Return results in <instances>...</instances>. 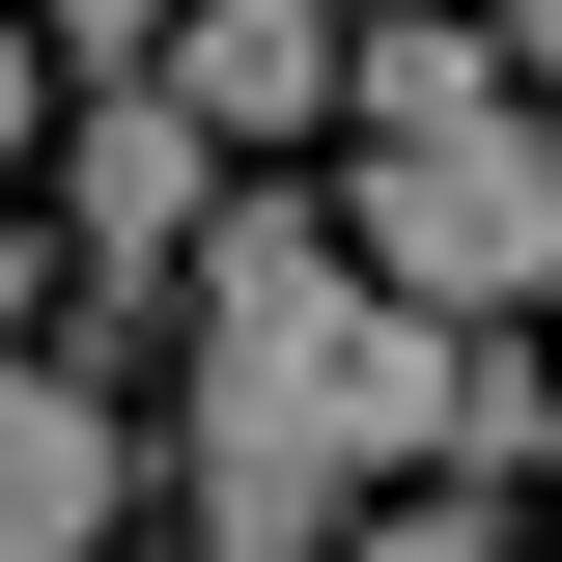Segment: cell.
<instances>
[{
    "mask_svg": "<svg viewBox=\"0 0 562 562\" xmlns=\"http://www.w3.org/2000/svg\"><path fill=\"white\" fill-rule=\"evenodd\" d=\"M338 225H366V281H422V310H535L562 281V140L506 113H366L338 140Z\"/></svg>",
    "mask_w": 562,
    "mask_h": 562,
    "instance_id": "6da1fadb",
    "label": "cell"
},
{
    "mask_svg": "<svg viewBox=\"0 0 562 562\" xmlns=\"http://www.w3.org/2000/svg\"><path fill=\"white\" fill-rule=\"evenodd\" d=\"M169 85L225 113V169H254V140H338V0H198Z\"/></svg>",
    "mask_w": 562,
    "mask_h": 562,
    "instance_id": "7a4b0ae2",
    "label": "cell"
},
{
    "mask_svg": "<svg viewBox=\"0 0 562 562\" xmlns=\"http://www.w3.org/2000/svg\"><path fill=\"white\" fill-rule=\"evenodd\" d=\"M450 479H535V338H450Z\"/></svg>",
    "mask_w": 562,
    "mask_h": 562,
    "instance_id": "3957f363",
    "label": "cell"
},
{
    "mask_svg": "<svg viewBox=\"0 0 562 562\" xmlns=\"http://www.w3.org/2000/svg\"><path fill=\"white\" fill-rule=\"evenodd\" d=\"M29 29H57V57H140V29H169V0H29Z\"/></svg>",
    "mask_w": 562,
    "mask_h": 562,
    "instance_id": "277c9868",
    "label": "cell"
},
{
    "mask_svg": "<svg viewBox=\"0 0 562 562\" xmlns=\"http://www.w3.org/2000/svg\"><path fill=\"white\" fill-rule=\"evenodd\" d=\"M29 113H57V85H29V0H0V169H29Z\"/></svg>",
    "mask_w": 562,
    "mask_h": 562,
    "instance_id": "5b68a950",
    "label": "cell"
},
{
    "mask_svg": "<svg viewBox=\"0 0 562 562\" xmlns=\"http://www.w3.org/2000/svg\"><path fill=\"white\" fill-rule=\"evenodd\" d=\"M535 479H562V366H535Z\"/></svg>",
    "mask_w": 562,
    "mask_h": 562,
    "instance_id": "8992f818",
    "label": "cell"
},
{
    "mask_svg": "<svg viewBox=\"0 0 562 562\" xmlns=\"http://www.w3.org/2000/svg\"><path fill=\"white\" fill-rule=\"evenodd\" d=\"M479 29H506V0H479Z\"/></svg>",
    "mask_w": 562,
    "mask_h": 562,
    "instance_id": "52a82bcc",
    "label": "cell"
}]
</instances>
